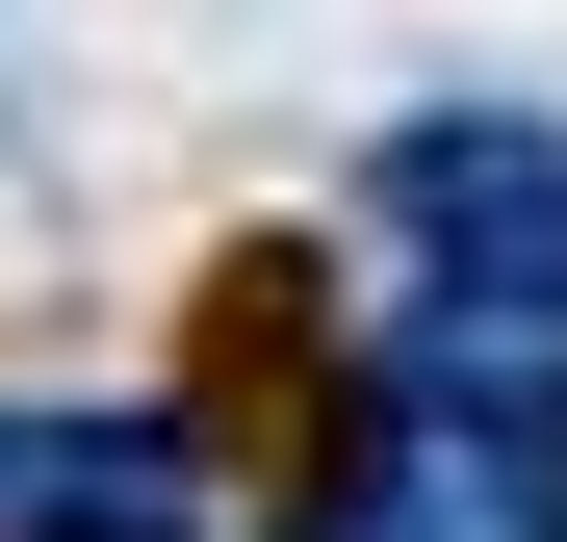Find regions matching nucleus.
I'll return each instance as SVG.
<instances>
[{"mask_svg": "<svg viewBox=\"0 0 567 542\" xmlns=\"http://www.w3.org/2000/svg\"><path fill=\"white\" fill-rule=\"evenodd\" d=\"M0 542H233L207 517V413H27V491H0Z\"/></svg>", "mask_w": 567, "mask_h": 542, "instance_id": "nucleus-2", "label": "nucleus"}, {"mask_svg": "<svg viewBox=\"0 0 567 542\" xmlns=\"http://www.w3.org/2000/svg\"><path fill=\"white\" fill-rule=\"evenodd\" d=\"M361 233L413 285V388L567 361V104H413L361 155Z\"/></svg>", "mask_w": 567, "mask_h": 542, "instance_id": "nucleus-1", "label": "nucleus"}]
</instances>
